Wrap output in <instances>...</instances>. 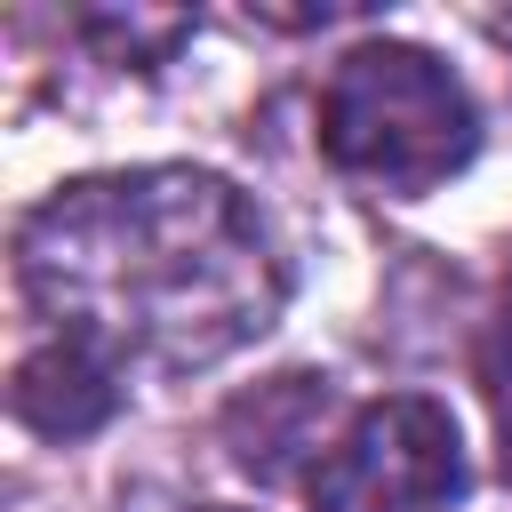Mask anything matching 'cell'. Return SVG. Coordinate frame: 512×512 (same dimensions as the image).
Masks as SVG:
<instances>
[{
	"label": "cell",
	"mask_w": 512,
	"mask_h": 512,
	"mask_svg": "<svg viewBox=\"0 0 512 512\" xmlns=\"http://www.w3.org/2000/svg\"><path fill=\"white\" fill-rule=\"evenodd\" d=\"M208 512H224V504H208Z\"/></svg>",
	"instance_id": "9"
},
{
	"label": "cell",
	"mask_w": 512,
	"mask_h": 512,
	"mask_svg": "<svg viewBox=\"0 0 512 512\" xmlns=\"http://www.w3.org/2000/svg\"><path fill=\"white\" fill-rule=\"evenodd\" d=\"M488 376L512 384V272H504V304H496V336H488Z\"/></svg>",
	"instance_id": "7"
},
{
	"label": "cell",
	"mask_w": 512,
	"mask_h": 512,
	"mask_svg": "<svg viewBox=\"0 0 512 512\" xmlns=\"http://www.w3.org/2000/svg\"><path fill=\"white\" fill-rule=\"evenodd\" d=\"M328 416H336V384L312 368H288V376H272L224 408V456L256 488H280L296 472L312 480V464L328 456Z\"/></svg>",
	"instance_id": "4"
},
{
	"label": "cell",
	"mask_w": 512,
	"mask_h": 512,
	"mask_svg": "<svg viewBox=\"0 0 512 512\" xmlns=\"http://www.w3.org/2000/svg\"><path fill=\"white\" fill-rule=\"evenodd\" d=\"M320 152L336 176L384 200H416L480 152V112L432 48L360 40L320 88Z\"/></svg>",
	"instance_id": "2"
},
{
	"label": "cell",
	"mask_w": 512,
	"mask_h": 512,
	"mask_svg": "<svg viewBox=\"0 0 512 512\" xmlns=\"http://www.w3.org/2000/svg\"><path fill=\"white\" fill-rule=\"evenodd\" d=\"M8 408L40 440H88V432H104L120 416V360H104L80 336H56V344H40V352L16 360Z\"/></svg>",
	"instance_id": "5"
},
{
	"label": "cell",
	"mask_w": 512,
	"mask_h": 512,
	"mask_svg": "<svg viewBox=\"0 0 512 512\" xmlns=\"http://www.w3.org/2000/svg\"><path fill=\"white\" fill-rule=\"evenodd\" d=\"M504 472H512V416H504Z\"/></svg>",
	"instance_id": "8"
},
{
	"label": "cell",
	"mask_w": 512,
	"mask_h": 512,
	"mask_svg": "<svg viewBox=\"0 0 512 512\" xmlns=\"http://www.w3.org/2000/svg\"><path fill=\"white\" fill-rule=\"evenodd\" d=\"M80 32L112 56V64H136V72H160L184 40H192V16L184 8H88Z\"/></svg>",
	"instance_id": "6"
},
{
	"label": "cell",
	"mask_w": 512,
	"mask_h": 512,
	"mask_svg": "<svg viewBox=\"0 0 512 512\" xmlns=\"http://www.w3.org/2000/svg\"><path fill=\"white\" fill-rule=\"evenodd\" d=\"M312 512H448L464 496V440L456 416L424 392L368 400L344 416L328 456L304 480Z\"/></svg>",
	"instance_id": "3"
},
{
	"label": "cell",
	"mask_w": 512,
	"mask_h": 512,
	"mask_svg": "<svg viewBox=\"0 0 512 512\" xmlns=\"http://www.w3.org/2000/svg\"><path fill=\"white\" fill-rule=\"evenodd\" d=\"M16 280L56 336L160 376L232 360L288 304V264L264 216L208 168L56 184L16 224Z\"/></svg>",
	"instance_id": "1"
}]
</instances>
